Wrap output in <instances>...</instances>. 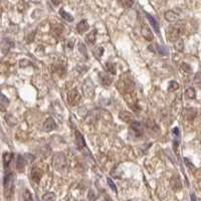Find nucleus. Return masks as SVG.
<instances>
[{
    "label": "nucleus",
    "mask_w": 201,
    "mask_h": 201,
    "mask_svg": "<svg viewBox=\"0 0 201 201\" xmlns=\"http://www.w3.org/2000/svg\"><path fill=\"white\" fill-rule=\"evenodd\" d=\"M197 115V112L195 109H185L183 116L186 120H194Z\"/></svg>",
    "instance_id": "17"
},
{
    "label": "nucleus",
    "mask_w": 201,
    "mask_h": 201,
    "mask_svg": "<svg viewBox=\"0 0 201 201\" xmlns=\"http://www.w3.org/2000/svg\"><path fill=\"white\" fill-rule=\"evenodd\" d=\"M31 64L29 62V61H27V59H22V61H20V67L23 68V67H28V65H30Z\"/></svg>",
    "instance_id": "39"
},
{
    "label": "nucleus",
    "mask_w": 201,
    "mask_h": 201,
    "mask_svg": "<svg viewBox=\"0 0 201 201\" xmlns=\"http://www.w3.org/2000/svg\"><path fill=\"white\" fill-rule=\"evenodd\" d=\"M179 89V83L175 82V80H172V82L169 83V86H168V92L172 93V92H175L177 90Z\"/></svg>",
    "instance_id": "27"
},
{
    "label": "nucleus",
    "mask_w": 201,
    "mask_h": 201,
    "mask_svg": "<svg viewBox=\"0 0 201 201\" xmlns=\"http://www.w3.org/2000/svg\"><path fill=\"white\" fill-rule=\"evenodd\" d=\"M131 132H133L136 137H141L143 135V126L140 122L135 121L131 124Z\"/></svg>",
    "instance_id": "8"
},
{
    "label": "nucleus",
    "mask_w": 201,
    "mask_h": 201,
    "mask_svg": "<svg viewBox=\"0 0 201 201\" xmlns=\"http://www.w3.org/2000/svg\"><path fill=\"white\" fill-rule=\"evenodd\" d=\"M141 33H142V36L145 38L146 40L152 41L154 39V35H153L152 30L149 28L148 25L145 24V23H142V25H141Z\"/></svg>",
    "instance_id": "7"
},
{
    "label": "nucleus",
    "mask_w": 201,
    "mask_h": 201,
    "mask_svg": "<svg viewBox=\"0 0 201 201\" xmlns=\"http://www.w3.org/2000/svg\"><path fill=\"white\" fill-rule=\"evenodd\" d=\"M67 160H65V156L62 153H58L55 157V167L58 170H61L62 168L65 167Z\"/></svg>",
    "instance_id": "5"
},
{
    "label": "nucleus",
    "mask_w": 201,
    "mask_h": 201,
    "mask_svg": "<svg viewBox=\"0 0 201 201\" xmlns=\"http://www.w3.org/2000/svg\"><path fill=\"white\" fill-rule=\"evenodd\" d=\"M55 128H56V124H55V120H53L52 118H49L46 122H44V124H43V130L44 131L50 132V131L55 130Z\"/></svg>",
    "instance_id": "14"
},
{
    "label": "nucleus",
    "mask_w": 201,
    "mask_h": 201,
    "mask_svg": "<svg viewBox=\"0 0 201 201\" xmlns=\"http://www.w3.org/2000/svg\"><path fill=\"white\" fill-rule=\"evenodd\" d=\"M185 96L188 99H194L195 98V90L193 88H188L185 91Z\"/></svg>",
    "instance_id": "29"
},
{
    "label": "nucleus",
    "mask_w": 201,
    "mask_h": 201,
    "mask_svg": "<svg viewBox=\"0 0 201 201\" xmlns=\"http://www.w3.org/2000/svg\"><path fill=\"white\" fill-rule=\"evenodd\" d=\"M13 41H11L10 39H7V38H4L2 39V43H1V50L3 55H6V53L9 52L11 47L13 46Z\"/></svg>",
    "instance_id": "10"
},
{
    "label": "nucleus",
    "mask_w": 201,
    "mask_h": 201,
    "mask_svg": "<svg viewBox=\"0 0 201 201\" xmlns=\"http://www.w3.org/2000/svg\"><path fill=\"white\" fill-rule=\"evenodd\" d=\"M99 77H100V80H101L102 85L109 86L111 83H112V79H111V77L108 76L107 74L100 73V74H99Z\"/></svg>",
    "instance_id": "18"
},
{
    "label": "nucleus",
    "mask_w": 201,
    "mask_h": 201,
    "mask_svg": "<svg viewBox=\"0 0 201 201\" xmlns=\"http://www.w3.org/2000/svg\"><path fill=\"white\" fill-rule=\"evenodd\" d=\"M89 198H90V200H92V201L96 199V196L94 195V191H93V190L90 191V193H89Z\"/></svg>",
    "instance_id": "41"
},
{
    "label": "nucleus",
    "mask_w": 201,
    "mask_h": 201,
    "mask_svg": "<svg viewBox=\"0 0 201 201\" xmlns=\"http://www.w3.org/2000/svg\"><path fill=\"white\" fill-rule=\"evenodd\" d=\"M68 100L71 106H76V105L79 104L80 101V94L79 93V91L76 89L71 90L68 95Z\"/></svg>",
    "instance_id": "4"
},
{
    "label": "nucleus",
    "mask_w": 201,
    "mask_h": 201,
    "mask_svg": "<svg viewBox=\"0 0 201 201\" xmlns=\"http://www.w3.org/2000/svg\"><path fill=\"white\" fill-rule=\"evenodd\" d=\"M96 39H97V29H94V30H92L90 33L86 36V41L88 43H95Z\"/></svg>",
    "instance_id": "23"
},
{
    "label": "nucleus",
    "mask_w": 201,
    "mask_h": 201,
    "mask_svg": "<svg viewBox=\"0 0 201 201\" xmlns=\"http://www.w3.org/2000/svg\"><path fill=\"white\" fill-rule=\"evenodd\" d=\"M165 19L167 20V21L169 22H175L177 20L179 19V15L177 13H175L174 11L172 10H169L167 11V12H165Z\"/></svg>",
    "instance_id": "16"
},
{
    "label": "nucleus",
    "mask_w": 201,
    "mask_h": 201,
    "mask_svg": "<svg viewBox=\"0 0 201 201\" xmlns=\"http://www.w3.org/2000/svg\"><path fill=\"white\" fill-rule=\"evenodd\" d=\"M2 160H3L4 169H5V171H7L8 169H9L11 162H12V160H13V154H12V153H8V152L4 153V154H3V159H2Z\"/></svg>",
    "instance_id": "11"
},
{
    "label": "nucleus",
    "mask_w": 201,
    "mask_h": 201,
    "mask_svg": "<svg viewBox=\"0 0 201 201\" xmlns=\"http://www.w3.org/2000/svg\"><path fill=\"white\" fill-rule=\"evenodd\" d=\"M25 159L23 156L21 155H18L17 156V159H16V168L18 169L19 171H22L24 169L25 167Z\"/></svg>",
    "instance_id": "21"
},
{
    "label": "nucleus",
    "mask_w": 201,
    "mask_h": 201,
    "mask_svg": "<svg viewBox=\"0 0 201 201\" xmlns=\"http://www.w3.org/2000/svg\"><path fill=\"white\" fill-rule=\"evenodd\" d=\"M43 201H55V195L49 192V193H46L43 195Z\"/></svg>",
    "instance_id": "31"
},
{
    "label": "nucleus",
    "mask_w": 201,
    "mask_h": 201,
    "mask_svg": "<svg viewBox=\"0 0 201 201\" xmlns=\"http://www.w3.org/2000/svg\"><path fill=\"white\" fill-rule=\"evenodd\" d=\"M4 194L6 198H11L14 193V175L12 172H6L3 179Z\"/></svg>",
    "instance_id": "1"
},
{
    "label": "nucleus",
    "mask_w": 201,
    "mask_h": 201,
    "mask_svg": "<svg viewBox=\"0 0 201 201\" xmlns=\"http://www.w3.org/2000/svg\"><path fill=\"white\" fill-rule=\"evenodd\" d=\"M181 68L184 71H186V73H191V67L190 65H188L187 64H182Z\"/></svg>",
    "instance_id": "38"
},
{
    "label": "nucleus",
    "mask_w": 201,
    "mask_h": 201,
    "mask_svg": "<svg viewBox=\"0 0 201 201\" xmlns=\"http://www.w3.org/2000/svg\"><path fill=\"white\" fill-rule=\"evenodd\" d=\"M8 105H9V100H8V99L5 97L3 94H2L1 95V101H0V108H1L2 112H4L5 108H6Z\"/></svg>",
    "instance_id": "25"
},
{
    "label": "nucleus",
    "mask_w": 201,
    "mask_h": 201,
    "mask_svg": "<svg viewBox=\"0 0 201 201\" xmlns=\"http://www.w3.org/2000/svg\"><path fill=\"white\" fill-rule=\"evenodd\" d=\"M79 49H80V53H83V55L86 56V46H83V43H80L79 44Z\"/></svg>",
    "instance_id": "37"
},
{
    "label": "nucleus",
    "mask_w": 201,
    "mask_h": 201,
    "mask_svg": "<svg viewBox=\"0 0 201 201\" xmlns=\"http://www.w3.org/2000/svg\"><path fill=\"white\" fill-rule=\"evenodd\" d=\"M190 197H191V201H197L196 196H195V194H194V193H191Z\"/></svg>",
    "instance_id": "42"
},
{
    "label": "nucleus",
    "mask_w": 201,
    "mask_h": 201,
    "mask_svg": "<svg viewBox=\"0 0 201 201\" xmlns=\"http://www.w3.org/2000/svg\"><path fill=\"white\" fill-rule=\"evenodd\" d=\"M145 15L147 17V19L149 20L150 24L152 25V27H153V29H154V31L156 32V33L159 34V32H160L159 29H160V27H159V23H158L157 20H156V18H155V17H153L152 15H150L149 13H145Z\"/></svg>",
    "instance_id": "13"
},
{
    "label": "nucleus",
    "mask_w": 201,
    "mask_h": 201,
    "mask_svg": "<svg viewBox=\"0 0 201 201\" xmlns=\"http://www.w3.org/2000/svg\"><path fill=\"white\" fill-rule=\"evenodd\" d=\"M119 2L125 8H131L134 5V0H119Z\"/></svg>",
    "instance_id": "26"
},
{
    "label": "nucleus",
    "mask_w": 201,
    "mask_h": 201,
    "mask_svg": "<svg viewBox=\"0 0 201 201\" xmlns=\"http://www.w3.org/2000/svg\"><path fill=\"white\" fill-rule=\"evenodd\" d=\"M52 3L55 5H58L59 2H61V0H52Z\"/></svg>",
    "instance_id": "43"
},
{
    "label": "nucleus",
    "mask_w": 201,
    "mask_h": 201,
    "mask_svg": "<svg viewBox=\"0 0 201 201\" xmlns=\"http://www.w3.org/2000/svg\"><path fill=\"white\" fill-rule=\"evenodd\" d=\"M95 52V55L97 56L98 58H100L102 55H103V52H104V49H102V47H98L97 49V50L96 52Z\"/></svg>",
    "instance_id": "36"
},
{
    "label": "nucleus",
    "mask_w": 201,
    "mask_h": 201,
    "mask_svg": "<svg viewBox=\"0 0 201 201\" xmlns=\"http://www.w3.org/2000/svg\"><path fill=\"white\" fill-rule=\"evenodd\" d=\"M170 185H171V187H172L175 191L179 190V189H181V182H180L179 177H177V176L172 177L171 180H170Z\"/></svg>",
    "instance_id": "20"
},
{
    "label": "nucleus",
    "mask_w": 201,
    "mask_h": 201,
    "mask_svg": "<svg viewBox=\"0 0 201 201\" xmlns=\"http://www.w3.org/2000/svg\"><path fill=\"white\" fill-rule=\"evenodd\" d=\"M76 139H77V147H79L80 149L83 148V147H86V141L83 139V135L80 133V132H76Z\"/></svg>",
    "instance_id": "22"
},
{
    "label": "nucleus",
    "mask_w": 201,
    "mask_h": 201,
    "mask_svg": "<svg viewBox=\"0 0 201 201\" xmlns=\"http://www.w3.org/2000/svg\"><path fill=\"white\" fill-rule=\"evenodd\" d=\"M107 181H108V184H109V186L111 187V189L115 192V193H117V187H116V185H115V183L113 182V180L111 179V178H108L107 179Z\"/></svg>",
    "instance_id": "32"
},
{
    "label": "nucleus",
    "mask_w": 201,
    "mask_h": 201,
    "mask_svg": "<svg viewBox=\"0 0 201 201\" xmlns=\"http://www.w3.org/2000/svg\"><path fill=\"white\" fill-rule=\"evenodd\" d=\"M83 92H85L86 97H92L94 94V86L90 80H86V83H83Z\"/></svg>",
    "instance_id": "12"
},
{
    "label": "nucleus",
    "mask_w": 201,
    "mask_h": 201,
    "mask_svg": "<svg viewBox=\"0 0 201 201\" xmlns=\"http://www.w3.org/2000/svg\"><path fill=\"white\" fill-rule=\"evenodd\" d=\"M149 50H151L152 52H155V53H158V55H168V49H166L165 46H160V44H157V43H154V44H151V46H149Z\"/></svg>",
    "instance_id": "6"
},
{
    "label": "nucleus",
    "mask_w": 201,
    "mask_h": 201,
    "mask_svg": "<svg viewBox=\"0 0 201 201\" xmlns=\"http://www.w3.org/2000/svg\"><path fill=\"white\" fill-rule=\"evenodd\" d=\"M59 14H61V16L65 20V21H68V22H73L74 21V17L71 16L70 13H68L67 11H64V9L59 10Z\"/></svg>",
    "instance_id": "24"
},
{
    "label": "nucleus",
    "mask_w": 201,
    "mask_h": 201,
    "mask_svg": "<svg viewBox=\"0 0 201 201\" xmlns=\"http://www.w3.org/2000/svg\"><path fill=\"white\" fill-rule=\"evenodd\" d=\"M184 162H185V164L188 166L189 169H191V170H192V169H193V168H194V165L192 164L190 161H189V159H188V158H184Z\"/></svg>",
    "instance_id": "40"
},
{
    "label": "nucleus",
    "mask_w": 201,
    "mask_h": 201,
    "mask_svg": "<svg viewBox=\"0 0 201 201\" xmlns=\"http://www.w3.org/2000/svg\"><path fill=\"white\" fill-rule=\"evenodd\" d=\"M89 28H90V25L86 19H83L82 21H80L77 25V30L79 33H83V32L88 31Z\"/></svg>",
    "instance_id": "15"
},
{
    "label": "nucleus",
    "mask_w": 201,
    "mask_h": 201,
    "mask_svg": "<svg viewBox=\"0 0 201 201\" xmlns=\"http://www.w3.org/2000/svg\"><path fill=\"white\" fill-rule=\"evenodd\" d=\"M194 83H196V85H201V71H198V73L195 74Z\"/></svg>",
    "instance_id": "33"
},
{
    "label": "nucleus",
    "mask_w": 201,
    "mask_h": 201,
    "mask_svg": "<svg viewBox=\"0 0 201 201\" xmlns=\"http://www.w3.org/2000/svg\"><path fill=\"white\" fill-rule=\"evenodd\" d=\"M118 90L120 92L122 93L123 95H128V94H131V93H133V90H134V83L132 82L131 79H129V77H124V79L120 80L118 85Z\"/></svg>",
    "instance_id": "3"
},
{
    "label": "nucleus",
    "mask_w": 201,
    "mask_h": 201,
    "mask_svg": "<svg viewBox=\"0 0 201 201\" xmlns=\"http://www.w3.org/2000/svg\"><path fill=\"white\" fill-rule=\"evenodd\" d=\"M106 67H107V70L110 71L112 74H116L117 71H116V64H113V62H107L106 64Z\"/></svg>",
    "instance_id": "28"
},
{
    "label": "nucleus",
    "mask_w": 201,
    "mask_h": 201,
    "mask_svg": "<svg viewBox=\"0 0 201 201\" xmlns=\"http://www.w3.org/2000/svg\"><path fill=\"white\" fill-rule=\"evenodd\" d=\"M172 133L174 135V137H175V139H177V140L180 139V130H179V128H174L172 130Z\"/></svg>",
    "instance_id": "35"
},
{
    "label": "nucleus",
    "mask_w": 201,
    "mask_h": 201,
    "mask_svg": "<svg viewBox=\"0 0 201 201\" xmlns=\"http://www.w3.org/2000/svg\"><path fill=\"white\" fill-rule=\"evenodd\" d=\"M41 179V171L38 168H33L31 170V180L35 183H38Z\"/></svg>",
    "instance_id": "19"
},
{
    "label": "nucleus",
    "mask_w": 201,
    "mask_h": 201,
    "mask_svg": "<svg viewBox=\"0 0 201 201\" xmlns=\"http://www.w3.org/2000/svg\"><path fill=\"white\" fill-rule=\"evenodd\" d=\"M182 30H183V26L180 24V23L170 25L169 27L167 28V31H166L167 39L171 41V42L178 41L182 34Z\"/></svg>",
    "instance_id": "2"
},
{
    "label": "nucleus",
    "mask_w": 201,
    "mask_h": 201,
    "mask_svg": "<svg viewBox=\"0 0 201 201\" xmlns=\"http://www.w3.org/2000/svg\"><path fill=\"white\" fill-rule=\"evenodd\" d=\"M23 201H33L30 191L27 190V189H25V191L23 192Z\"/></svg>",
    "instance_id": "30"
},
{
    "label": "nucleus",
    "mask_w": 201,
    "mask_h": 201,
    "mask_svg": "<svg viewBox=\"0 0 201 201\" xmlns=\"http://www.w3.org/2000/svg\"><path fill=\"white\" fill-rule=\"evenodd\" d=\"M175 47H176V49H177V50H179V52H182V50H183V47H184V46H183V41H182L181 39H179L178 41H177V43H176Z\"/></svg>",
    "instance_id": "34"
},
{
    "label": "nucleus",
    "mask_w": 201,
    "mask_h": 201,
    "mask_svg": "<svg viewBox=\"0 0 201 201\" xmlns=\"http://www.w3.org/2000/svg\"><path fill=\"white\" fill-rule=\"evenodd\" d=\"M119 117H120V119L123 120V121L126 123H130V124H132L133 122H135L134 115L130 112H127V111H122V112L119 114Z\"/></svg>",
    "instance_id": "9"
}]
</instances>
